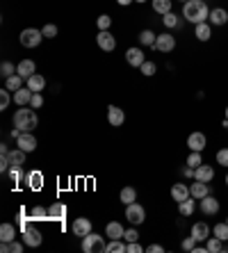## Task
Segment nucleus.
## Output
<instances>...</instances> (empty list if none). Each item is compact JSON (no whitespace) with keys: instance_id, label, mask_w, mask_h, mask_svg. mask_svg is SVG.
<instances>
[{"instance_id":"bf43d9fd","label":"nucleus","mask_w":228,"mask_h":253,"mask_svg":"<svg viewBox=\"0 0 228 253\" xmlns=\"http://www.w3.org/2000/svg\"><path fill=\"white\" fill-rule=\"evenodd\" d=\"M226 185H228V173H226Z\"/></svg>"},{"instance_id":"393cba45","label":"nucleus","mask_w":228,"mask_h":253,"mask_svg":"<svg viewBox=\"0 0 228 253\" xmlns=\"http://www.w3.org/2000/svg\"><path fill=\"white\" fill-rule=\"evenodd\" d=\"M123 233H126V231H123V226L119 221H110V223H107L105 235L110 239H123Z\"/></svg>"},{"instance_id":"6ab92c4d","label":"nucleus","mask_w":228,"mask_h":253,"mask_svg":"<svg viewBox=\"0 0 228 253\" xmlns=\"http://www.w3.org/2000/svg\"><path fill=\"white\" fill-rule=\"evenodd\" d=\"M23 242H25V246H41V242H44V237H41V233L37 231V228H28V231H23Z\"/></svg>"},{"instance_id":"a19ab883","label":"nucleus","mask_w":228,"mask_h":253,"mask_svg":"<svg viewBox=\"0 0 228 253\" xmlns=\"http://www.w3.org/2000/svg\"><path fill=\"white\" fill-rule=\"evenodd\" d=\"M30 217L32 219H48V210H46L44 205H34L32 212H30Z\"/></svg>"},{"instance_id":"39448f33","label":"nucleus","mask_w":228,"mask_h":253,"mask_svg":"<svg viewBox=\"0 0 228 253\" xmlns=\"http://www.w3.org/2000/svg\"><path fill=\"white\" fill-rule=\"evenodd\" d=\"M126 219H128L132 226H139V223H144L146 219V210L139 205V203H130L126 205Z\"/></svg>"},{"instance_id":"09e8293b","label":"nucleus","mask_w":228,"mask_h":253,"mask_svg":"<svg viewBox=\"0 0 228 253\" xmlns=\"http://www.w3.org/2000/svg\"><path fill=\"white\" fill-rule=\"evenodd\" d=\"M123 239H126L128 244H130V242H139V233H137L135 228H128V231L123 233Z\"/></svg>"},{"instance_id":"c03bdc74","label":"nucleus","mask_w":228,"mask_h":253,"mask_svg":"<svg viewBox=\"0 0 228 253\" xmlns=\"http://www.w3.org/2000/svg\"><path fill=\"white\" fill-rule=\"evenodd\" d=\"M9 178L14 183H21L23 180V167H9Z\"/></svg>"},{"instance_id":"a18cd8bd","label":"nucleus","mask_w":228,"mask_h":253,"mask_svg":"<svg viewBox=\"0 0 228 253\" xmlns=\"http://www.w3.org/2000/svg\"><path fill=\"white\" fill-rule=\"evenodd\" d=\"M0 73H2V78L14 75V64H12V62H2V64H0Z\"/></svg>"},{"instance_id":"052dcab7","label":"nucleus","mask_w":228,"mask_h":253,"mask_svg":"<svg viewBox=\"0 0 228 253\" xmlns=\"http://www.w3.org/2000/svg\"><path fill=\"white\" fill-rule=\"evenodd\" d=\"M180 2H187V0H180Z\"/></svg>"},{"instance_id":"f3484780","label":"nucleus","mask_w":228,"mask_h":253,"mask_svg":"<svg viewBox=\"0 0 228 253\" xmlns=\"http://www.w3.org/2000/svg\"><path fill=\"white\" fill-rule=\"evenodd\" d=\"M190 187L185 185V183H176V185H171V199H174L176 203H182L185 199H190Z\"/></svg>"},{"instance_id":"5fc2aeb1","label":"nucleus","mask_w":228,"mask_h":253,"mask_svg":"<svg viewBox=\"0 0 228 253\" xmlns=\"http://www.w3.org/2000/svg\"><path fill=\"white\" fill-rule=\"evenodd\" d=\"M182 176H185V178H194V169H192V167H185V169H182Z\"/></svg>"},{"instance_id":"b1692460","label":"nucleus","mask_w":228,"mask_h":253,"mask_svg":"<svg viewBox=\"0 0 228 253\" xmlns=\"http://www.w3.org/2000/svg\"><path fill=\"white\" fill-rule=\"evenodd\" d=\"M32 94H34V91H32L30 87H23V89L14 91V103L18 105V107H23V105H28V103L32 101Z\"/></svg>"},{"instance_id":"dca6fc26","label":"nucleus","mask_w":228,"mask_h":253,"mask_svg":"<svg viewBox=\"0 0 228 253\" xmlns=\"http://www.w3.org/2000/svg\"><path fill=\"white\" fill-rule=\"evenodd\" d=\"M71 231H73V235H78V237H84V235H89L91 233V221L87 219V217H80V219L73 221Z\"/></svg>"},{"instance_id":"680f3d73","label":"nucleus","mask_w":228,"mask_h":253,"mask_svg":"<svg viewBox=\"0 0 228 253\" xmlns=\"http://www.w3.org/2000/svg\"><path fill=\"white\" fill-rule=\"evenodd\" d=\"M226 223H228V219H226Z\"/></svg>"},{"instance_id":"13d9d810","label":"nucleus","mask_w":228,"mask_h":253,"mask_svg":"<svg viewBox=\"0 0 228 253\" xmlns=\"http://www.w3.org/2000/svg\"><path fill=\"white\" fill-rule=\"evenodd\" d=\"M226 119H228V107H226Z\"/></svg>"},{"instance_id":"7c9ffc66","label":"nucleus","mask_w":228,"mask_h":253,"mask_svg":"<svg viewBox=\"0 0 228 253\" xmlns=\"http://www.w3.org/2000/svg\"><path fill=\"white\" fill-rule=\"evenodd\" d=\"M23 82H25V78H21V75H9V78H5V87H7L9 91H18L23 89Z\"/></svg>"},{"instance_id":"9b49d317","label":"nucleus","mask_w":228,"mask_h":253,"mask_svg":"<svg viewBox=\"0 0 228 253\" xmlns=\"http://www.w3.org/2000/svg\"><path fill=\"white\" fill-rule=\"evenodd\" d=\"M126 62H128L130 67H135V68H139L142 67V64H144V51H142V48H128V51H126Z\"/></svg>"},{"instance_id":"6e6552de","label":"nucleus","mask_w":228,"mask_h":253,"mask_svg":"<svg viewBox=\"0 0 228 253\" xmlns=\"http://www.w3.org/2000/svg\"><path fill=\"white\" fill-rule=\"evenodd\" d=\"M96 44H98L100 51L110 52V51H114V48H116V39L110 34V30H100L98 37H96Z\"/></svg>"},{"instance_id":"6e6d98bb","label":"nucleus","mask_w":228,"mask_h":253,"mask_svg":"<svg viewBox=\"0 0 228 253\" xmlns=\"http://www.w3.org/2000/svg\"><path fill=\"white\" fill-rule=\"evenodd\" d=\"M116 2H119V5H123V7H128L130 2H135V0H116Z\"/></svg>"},{"instance_id":"1a4fd4ad","label":"nucleus","mask_w":228,"mask_h":253,"mask_svg":"<svg viewBox=\"0 0 228 253\" xmlns=\"http://www.w3.org/2000/svg\"><path fill=\"white\" fill-rule=\"evenodd\" d=\"M107 121H110V126H114V128L123 126L126 112H123L121 107H116V105H110V107H107Z\"/></svg>"},{"instance_id":"9d476101","label":"nucleus","mask_w":228,"mask_h":253,"mask_svg":"<svg viewBox=\"0 0 228 253\" xmlns=\"http://www.w3.org/2000/svg\"><path fill=\"white\" fill-rule=\"evenodd\" d=\"M198 205H201V212H203V215H208V217L217 215V212H219V208H221L219 201H217L214 196H210V194H208L205 199H201V203H198Z\"/></svg>"},{"instance_id":"4c0bfd02","label":"nucleus","mask_w":228,"mask_h":253,"mask_svg":"<svg viewBox=\"0 0 228 253\" xmlns=\"http://www.w3.org/2000/svg\"><path fill=\"white\" fill-rule=\"evenodd\" d=\"M198 164H203V157H201V151H192L190 157H187V167L196 169Z\"/></svg>"},{"instance_id":"c756f323","label":"nucleus","mask_w":228,"mask_h":253,"mask_svg":"<svg viewBox=\"0 0 228 253\" xmlns=\"http://www.w3.org/2000/svg\"><path fill=\"white\" fill-rule=\"evenodd\" d=\"M16 239V228L12 223H2L0 226V242H14Z\"/></svg>"},{"instance_id":"f8f14e48","label":"nucleus","mask_w":228,"mask_h":253,"mask_svg":"<svg viewBox=\"0 0 228 253\" xmlns=\"http://www.w3.org/2000/svg\"><path fill=\"white\" fill-rule=\"evenodd\" d=\"M190 194L196 199V201H201V199H205L208 194H210V183H203V180H194L190 185Z\"/></svg>"},{"instance_id":"8fccbe9b","label":"nucleus","mask_w":228,"mask_h":253,"mask_svg":"<svg viewBox=\"0 0 228 253\" xmlns=\"http://www.w3.org/2000/svg\"><path fill=\"white\" fill-rule=\"evenodd\" d=\"M182 249H185V251H194V249H196V239H194V237H192V235H190V237H185V239H182Z\"/></svg>"},{"instance_id":"4be33fe9","label":"nucleus","mask_w":228,"mask_h":253,"mask_svg":"<svg viewBox=\"0 0 228 253\" xmlns=\"http://www.w3.org/2000/svg\"><path fill=\"white\" fill-rule=\"evenodd\" d=\"M25 185L30 187V189H34V192L41 189V187H44V173L41 171H30L28 176H25Z\"/></svg>"},{"instance_id":"2f4dec72","label":"nucleus","mask_w":228,"mask_h":253,"mask_svg":"<svg viewBox=\"0 0 228 253\" xmlns=\"http://www.w3.org/2000/svg\"><path fill=\"white\" fill-rule=\"evenodd\" d=\"M119 199H121L123 205H130V203L137 201V189L135 187H123L121 194H119Z\"/></svg>"},{"instance_id":"a211bd4d","label":"nucleus","mask_w":228,"mask_h":253,"mask_svg":"<svg viewBox=\"0 0 228 253\" xmlns=\"http://www.w3.org/2000/svg\"><path fill=\"white\" fill-rule=\"evenodd\" d=\"M205 144H208V137L203 133H192L187 137V149L190 151H203Z\"/></svg>"},{"instance_id":"c85d7f7f","label":"nucleus","mask_w":228,"mask_h":253,"mask_svg":"<svg viewBox=\"0 0 228 253\" xmlns=\"http://www.w3.org/2000/svg\"><path fill=\"white\" fill-rule=\"evenodd\" d=\"M25 87H30L32 91H41L46 87V78H44V75H39V73H34L32 78L25 80Z\"/></svg>"},{"instance_id":"412c9836","label":"nucleus","mask_w":228,"mask_h":253,"mask_svg":"<svg viewBox=\"0 0 228 253\" xmlns=\"http://www.w3.org/2000/svg\"><path fill=\"white\" fill-rule=\"evenodd\" d=\"M34 71H37V64H34L32 60H21V62H18V67H16V73L21 75V78H25V80L32 78Z\"/></svg>"},{"instance_id":"f257e3e1","label":"nucleus","mask_w":228,"mask_h":253,"mask_svg":"<svg viewBox=\"0 0 228 253\" xmlns=\"http://www.w3.org/2000/svg\"><path fill=\"white\" fill-rule=\"evenodd\" d=\"M208 16H210V9L205 5V0H187V2H182V18L185 21L198 25V23L208 21Z\"/></svg>"},{"instance_id":"58836bf2","label":"nucleus","mask_w":228,"mask_h":253,"mask_svg":"<svg viewBox=\"0 0 228 253\" xmlns=\"http://www.w3.org/2000/svg\"><path fill=\"white\" fill-rule=\"evenodd\" d=\"M139 71H142V75H146V78H151V75L158 73V67H155V62H144V64L139 67Z\"/></svg>"},{"instance_id":"a878e982","label":"nucleus","mask_w":228,"mask_h":253,"mask_svg":"<svg viewBox=\"0 0 228 253\" xmlns=\"http://www.w3.org/2000/svg\"><path fill=\"white\" fill-rule=\"evenodd\" d=\"M25 155H28V153H25V151H21L18 146H16L14 151H9L7 160H9V164H12V167H23V164H25Z\"/></svg>"},{"instance_id":"423d86ee","label":"nucleus","mask_w":228,"mask_h":253,"mask_svg":"<svg viewBox=\"0 0 228 253\" xmlns=\"http://www.w3.org/2000/svg\"><path fill=\"white\" fill-rule=\"evenodd\" d=\"M153 48L160 51V52H171L176 48V37H174V34H169V32H162V34H158Z\"/></svg>"},{"instance_id":"bb28decb","label":"nucleus","mask_w":228,"mask_h":253,"mask_svg":"<svg viewBox=\"0 0 228 253\" xmlns=\"http://www.w3.org/2000/svg\"><path fill=\"white\" fill-rule=\"evenodd\" d=\"M151 5H153V12L155 14H169L171 12V7H174V2L171 0H151Z\"/></svg>"},{"instance_id":"49530a36","label":"nucleus","mask_w":228,"mask_h":253,"mask_svg":"<svg viewBox=\"0 0 228 253\" xmlns=\"http://www.w3.org/2000/svg\"><path fill=\"white\" fill-rule=\"evenodd\" d=\"M217 164H221V167H226L228 169V149L217 151Z\"/></svg>"},{"instance_id":"20e7f679","label":"nucleus","mask_w":228,"mask_h":253,"mask_svg":"<svg viewBox=\"0 0 228 253\" xmlns=\"http://www.w3.org/2000/svg\"><path fill=\"white\" fill-rule=\"evenodd\" d=\"M41 39L44 37V32L37 30V28H25V30L18 34V41H21V46H25V48H37L39 44H41Z\"/></svg>"},{"instance_id":"473e14b6","label":"nucleus","mask_w":228,"mask_h":253,"mask_svg":"<svg viewBox=\"0 0 228 253\" xmlns=\"http://www.w3.org/2000/svg\"><path fill=\"white\" fill-rule=\"evenodd\" d=\"M23 246H25V242H2L0 244V251L2 253H21L23 251Z\"/></svg>"},{"instance_id":"f704fd0d","label":"nucleus","mask_w":228,"mask_h":253,"mask_svg":"<svg viewBox=\"0 0 228 253\" xmlns=\"http://www.w3.org/2000/svg\"><path fill=\"white\" fill-rule=\"evenodd\" d=\"M126 246H128V242L126 239H112L110 244H107V249H105V253H126Z\"/></svg>"},{"instance_id":"ea45409f","label":"nucleus","mask_w":228,"mask_h":253,"mask_svg":"<svg viewBox=\"0 0 228 253\" xmlns=\"http://www.w3.org/2000/svg\"><path fill=\"white\" fill-rule=\"evenodd\" d=\"M162 23H164L167 28H176V25H180V21H178V16H176L174 12H169V14L162 16Z\"/></svg>"},{"instance_id":"72a5a7b5","label":"nucleus","mask_w":228,"mask_h":253,"mask_svg":"<svg viewBox=\"0 0 228 253\" xmlns=\"http://www.w3.org/2000/svg\"><path fill=\"white\" fill-rule=\"evenodd\" d=\"M137 39H139V44H142V46H155V39H158V34H155L153 30H142Z\"/></svg>"},{"instance_id":"5701e85b","label":"nucleus","mask_w":228,"mask_h":253,"mask_svg":"<svg viewBox=\"0 0 228 253\" xmlns=\"http://www.w3.org/2000/svg\"><path fill=\"white\" fill-rule=\"evenodd\" d=\"M66 205L64 203H53L50 208H48V219H53V221H62L64 217H66Z\"/></svg>"},{"instance_id":"de8ad7c7","label":"nucleus","mask_w":228,"mask_h":253,"mask_svg":"<svg viewBox=\"0 0 228 253\" xmlns=\"http://www.w3.org/2000/svg\"><path fill=\"white\" fill-rule=\"evenodd\" d=\"M98 30H110V25H112V18L107 14H103V16H98Z\"/></svg>"},{"instance_id":"e433bc0d","label":"nucleus","mask_w":228,"mask_h":253,"mask_svg":"<svg viewBox=\"0 0 228 253\" xmlns=\"http://www.w3.org/2000/svg\"><path fill=\"white\" fill-rule=\"evenodd\" d=\"M205 246H208V253L224 251V242H221L219 237H208V239H205Z\"/></svg>"},{"instance_id":"37998d69","label":"nucleus","mask_w":228,"mask_h":253,"mask_svg":"<svg viewBox=\"0 0 228 253\" xmlns=\"http://www.w3.org/2000/svg\"><path fill=\"white\" fill-rule=\"evenodd\" d=\"M9 103H12V96H9V89L5 87V89L0 91V110H7Z\"/></svg>"},{"instance_id":"4d7b16f0","label":"nucleus","mask_w":228,"mask_h":253,"mask_svg":"<svg viewBox=\"0 0 228 253\" xmlns=\"http://www.w3.org/2000/svg\"><path fill=\"white\" fill-rule=\"evenodd\" d=\"M135 2H146V0H135Z\"/></svg>"},{"instance_id":"ddd939ff","label":"nucleus","mask_w":228,"mask_h":253,"mask_svg":"<svg viewBox=\"0 0 228 253\" xmlns=\"http://www.w3.org/2000/svg\"><path fill=\"white\" fill-rule=\"evenodd\" d=\"M16 146L25 153H32V151L37 149V139H34V135L32 133H23L18 139H16Z\"/></svg>"},{"instance_id":"3c124183","label":"nucleus","mask_w":228,"mask_h":253,"mask_svg":"<svg viewBox=\"0 0 228 253\" xmlns=\"http://www.w3.org/2000/svg\"><path fill=\"white\" fill-rule=\"evenodd\" d=\"M30 105H32V107H34V110H39V107L44 105V96H41L39 91H34V94H32V101H30Z\"/></svg>"},{"instance_id":"f03ea898","label":"nucleus","mask_w":228,"mask_h":253,"mask_svg":"<svg viewBox=\"0 0 228 253\" xmlns=\"http://www.w3.org/2000/svg\"><path fill=\"white\" fill-rule=\"evenodd\" d=\"M39 119H37V112H34V107H25L23 105L21 110L14 112V126L21 128L23 133H32L34 128H37Z\"/></svg>"},{"instance_id":"aec40b11","label":"nucleus","mask_w":228,"mask_h":253,"mask_svg":"<svg viewBox=\"0 0 228 253\" xmlns=\"http://www.w3.org/2000/svg\"><path fill=\"white\" fill-rule=\"evenodd\" d=\"M194 37L198 41H210V37H212V25H210V21L194 25Z\"/></svg>"},{"instance_id":"2eb2a0df","label":"nucleus","mask_w":228,"mask_h":253,"mask_svg":"<svg viewBox=\"0 0 228 253\" xmlns=\"http://www.w3.org/2000/svg\"><path fill=\"white\" fill-rule=\"evenodd\" d=\"M194 180H203V183H212L214 180V169L210 164H198L194 169Z\"/></svg>"},{"instance_id":"7ed1b4c3","label":"nucleus","mask_w":228,"mask_h":253,"mask_svg":"<svg viewBox=\"0 0 228 253\" xmlns=\"http://www.w3.org/2000/svg\"><path fill=\"white\" fill-rule=\"evenodd\" d=\"M107 249L105 237L103 235H96V233H89L82 237V251L84 253H103Z\"/></svg>"},{"instance_id":"cd10ccee","label":"nucleus","mask_w":228,"mask_h":253,"mask_svg":"<svg viewBox=\"0 0 228 253\" xmlns=\"http://www.w3.org/2000/svg\"><path fill=\"white\" fill-rule=\"evenodd\" d=\"M194 208H196V199H194V196H190V199H185L182 203H178V212H180L182 217L194 215Z\"/></svg>"},{"instance_id":"0eeeda50","label":"nucleus","mask_w":228,"mask_h":253,"mask_svg":"<svg viewBox=\"0 0 228 253\" xmlns=\"http://www.w3.org/2000/svg\"><path fill=\"white\" fill-rule=\"evenodd\" d=\"M192 237L196 239V244H201V242H205V239L212 235V228L208 226L205 221H196L194 226H192V233H190Z\"/></svg>"},{"instance_id":"e2e57ef3","label":"nucleus","mask_w":228,"mask_h":253,"mask_svg":"<svg viewBox=\"0 0 228 253\" xmlns=\"http://www.w3.org/2000/svg\"><path fill=\"white\" fill-rule=\"evenodd\" d=\"M226 130H228V126H226Z\"/></svg>"},{"instance_id":"79ce46f5","label":"nucleus","mask_w":228,"mask_h":253,"mask_svg":"<svg viewBox=\"0 0 228 253\" xmlns=\"http://www.w3.org/2000/svg\"><path fill=\"white\" fill-rule=\"evenodd\" d=\"M41 32H44L46 39H55V37H57V25H53V23H46L44 28H41Z\"/></svg>"},{"instance_id":"864d4df0","label":"nucleus","mask_w":228,"mask_h":253,"mask_svg":"<svg viewBox=\"0 0 228 253\" xmlns=\"http://www.w3.org/2000/svg\"><path fill=\"white\" fill-rule=\"evenodd\" d=\"M146 251H148V253H162L164 249H162L160 244H151V246H146Z\"/></svg>"},{"instance_id":"c9c22d12","label":"nucleus","mask_w":228,"mask_h":253,"mask_svg":"<svg viewBox=\"0 0 228 253\" xmlns=\"http://www.w3.org/2000/svg\"><path fill=\"white\" fill-rule=\"evenodd\" d=\"M214 237H219L221 242H228V223L226 221H221V223H214Z\"/></svg>"},{"instance_id":"603ef678","label":"nucleus","mask_w":228,"mask_h":253,"mask_svg":"<svg viewBox=\"0 0 228 253\" xmlns=\"http://www.w3.org/2000/svg\"><path fill=\"white\" fill-rule=\"evenodd\" d=\"M142 251H146V249L139 244V242H130V244L126 246V253H142Z\"/></svg>"},{"instance_id":"4468645a","label":"nucleus","mask_w":228,"mask_h":253,"mask_svg":"<svg viewBox=\"0 0 228 253\" xmlns=\"http://www.w3.org/2000/svg\"><path fill=\"white\" fill-rule=\"evenodd\" d=\"M208 21H210V25H217V28H221V25H226V23H228V12H226L224 7L210 9V16H208Z\"/></svg>"}]
</instances>
